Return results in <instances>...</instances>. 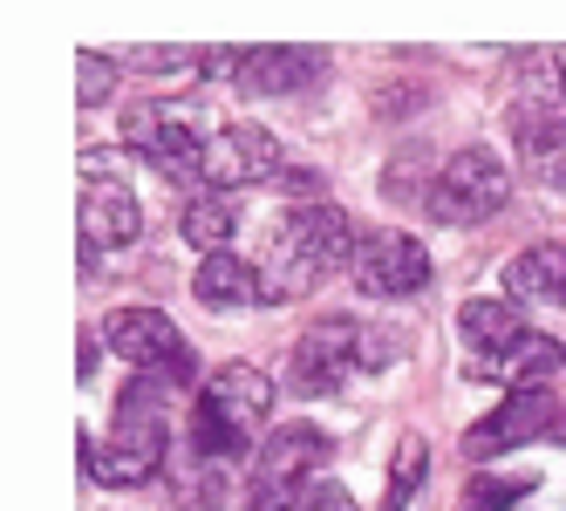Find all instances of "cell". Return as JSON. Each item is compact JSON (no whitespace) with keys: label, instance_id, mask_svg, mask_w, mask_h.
<instances>
[{"label":"cell","instance_id":"obj_1","mask_svg":"<svg viewBox=\"0 0 566 511\" xmlns=\"http://www.w3.org/2000/svg\"><path fill=\"white\" fill-rule=\"evenodd\" d=\"M83 464H90V478H96V485H116V491H137V485H150L157 470L171 464L165 382L137 375V382L124 388V403H116V429H109V444H96L90 429H83Z\"/></svg>","mask_w":566,"mask_h":511},{"label":"cell","instance_id":"obj_2","mask_svg":"<svg viewBox=\"0 0 566 511\" xmlns=\"http://www.w3.org/2000/svg\"><path fill=\"white\" fill-rule=\"evenodd\" d=\"M355 219L335 205H301L280 219L273 232V253H266V300H301L314 294L328 273L355 266Z\"/></svg>","mask_w":566,"mask_h":511},{"label":"cell","instance_id":"obj_3","mask_svg":"<svg viewBox=\"0 0 566 511\" xmlns=\"http://www.w3.org/2000/svg\"><path fill=\"white\" fill-rule=\"evenodd\" d=\"M423 205H430L437 225H484V219H499V212L512 205V178H505V164H499V150H484V143L451 150V157L437 164Z\"/></svg>","mask_w":566,"mask_h":511},{"label":"cell","instance_id":"obj_4","mask_svg":"<svg viewBox=\"0 0 566 511\" xmlns=\"http://www.w3.org/2000/svg\"><path fill=\"white\" fill-rule=\"evenodd\" d=\"M103 348L109 355H124V369L150 375V382H191V341L171 328V313H157V307H116L109 321H103Z\"/></svg>","mask_w":566,"mask_h":511},{"label":"cell","instance_id":"obj_5","mask_svg":"<svg viewBox=\"0 0 566 511\" xmlns=\"http://www.w3.org/2000/svg\"><path fill=\"white\" fill-rule=\"evenodd\" d=\"M328 464V437H321L314 423H287L273 429V437L260 444L253 457V485H247V511H294L307 491V478Z\"/></svg>","mask_w":566,"mask_h":511},{"label":"cell","instance_id":"obj_6","mask_svg":"<svg viewBox=\"0 0 566 511\" xmlns=\"http://www.w3.org/2000/svg\"><path fill=\"white\" fill-rule=\"evenodd\" d=\"M124 143L144 150L150 171L171 178V184L206 178V150H212V143L191 130V116H185L178 103H130V109H124Z\"/></svg>","mask_w":566,"mask_h":511},{"label":"cell","instance_id":"obj_7","mask_svg":"<svg viewBox=\"0 0 566 511\" xmlns=\"http://www.w3.org/2000/svg\"><path fill=\"white\" fill-rule=\"evenodd\" d=\"M361 328L348 313H328V321H314L301 341H294V362H287V388L294 396H328V388L348 382V369L361 362Z\"/></svg>","mask_w":566,"mask_h":511},{"label":"cell","instance_id":"obj_8","mask_svg":"<svg viewBox=\"0 0 566 511\" xmlns=\"http://www.w3.org/2000/svg\"><path fill=\"white\" fill-rule=\"evenodd\" d=\"M206 62L239 96H294V89H307L314 75L328 68L314 49H226V55H206Z\"/></svg>","mask_w":566,"mask_h":511},{"label":"cell","instance_id":"obj_9","mask_svg":"<svg viewBox=\"0 0 566 511\" xmlns=\"http://www.w3.org/2000/svg\"><path fill=\"white\" fill-rule=\"evenodd\" d=\"M355 280L376 300H410L430 287V253L410 239V232H361L355 246Z\"/></svg>","mask_w":566,"mask_h":511},{"label":"cell","instance_id":"obj_10","mask_svg":"<svg viewBox=\"0 0 566 511\" xmlns=\"http://www.w3.org/2000/svg\"><path fill=\"white\" fill-rule=\"evenodd\" d=\"M75 225H83V259L96 266L103 253L137 246L144 212H137V199H130L124 178H90V184H83V205H75Z\"/></svg>","mask_w":566,"mask_h":511},{"label":"cell","instance_id":"obj_11","mask_svg":"<svg viewBox=\"0 0 566 511\" xmlns=\"http://www.w3.org/2000/svg\"><path fill=\"white\" fill-rule=\"evenodd\" d=\"M287 157H280V137L260 124H226L206 150V191H247L260 178H273Z\"/></svg>","mask_w":566,"mask_h":511},{"label":"cell","instance_id":"obj_12","mask_svg":"<svg viewBox=\"0 0 566 511\" xmlns=\"http://www.w3.org/2000/svg\"><path fill=\"white\" fill-rule=\"evenodd\" d=\"M266 409H273V382L253 362H226L219 375H206V388H198V416L226 423L232 437H253L266 423Z\"/></svg>","mask_w":566,"mask_h":511},{"label":"cell","instance_id":"obj_13","mask_svg":"<svg viewBox=\"0 0 566 511\" xmlns=\"http://www.w3.org/2000/svg\"><path fill=\"white\" fill-rule=\"evenodd\" d=\"M553 423H559V409H553V396H546V388H512V396H505V409H499V416H484V423L471 429V437H464V450H471V457L518 450V444L546 437Z\"/></svg>","mask_w":566,"mask_h":511},{"label":"cell","instance_id":"obj_14","mask_svg":"<svg viewBox=\"0 0 566 511\" xmlns=\"http://www.w3.org/2000/svg\"><path fill=\"white\" fill-rule=\"evenodd\" d=\"M458 334H464V348H471V362H492V355H512V348L533 334V328H525L518 300H492V294H478V300H464V307H458Z\"/></svg>","mask_w":566,"mask_h":511},{"label":"cell","instance_id":"obj_15","mask_svg":"<svg viewBox=\"0 0 566 511\" xmlns=\"http://www.w3.org/2000/svg\"><path fill=\"white\" fill-rule=\"evenodd\" d=\"M191 294L206 300V307H266V273L260 266H247L239 253H212V259H198V280H191Z\"/></svg>","mask_w":566,"mask_h":511},{"label":"cell","instance_id":"obj_16","mask_svg":"<svg viewBox=\"0 0 566 511\" xmlns=\"http://www.w3.org/2000/svg\"><path fill=\"white\" fill-rule=\"evenodd\" d=\"M505 294L518 307H566V246H525L512 266H505Z\"/></svg>","mask_w":566,"mask_h":511},{"label":"cell","instance_id":"obj_17","mask_svg":"<svg viewBox=\"0 0 566 511\" xmlns=\"http://www.w3.org/2000/svg\"><path fill=\"white\" fill-rule=\"evenodd\" d=\"M559 355H566L559 341H546V334H525V341L512 348V355L471 362V375H478V382H505V396H512V388H539V382L559 369Z\"/></svg>","mask_w":566,"mask_h":511},{"label":"cell","instance_id":"obj_18","mask_svg":"<svg viewBox=\"0 0 566 511\" xmlns=\"http://www.w3.org/2000/svg\"><path fill=\"white\" fill-rule=\"evenodd\" d=\"M178 225H185V239L212 259V253L232 246V232H239V199H232V191H191L185 212H178Z\"/></svg>","mask_w":566,"mask_h":511},{"label":"cell","instance_id":"obj_19","mask_svg":"<svg viewBox=\"0 0 566 511\" xmlns=\"http://www.w3.org/2000/svg\"><path fill=\"white\" fill-rule=\"evenodd\" d=\"M171 478H178V498H185V511H219V485H226V470H219V464H206V457H185V464H171Z\"/></svg>","mask_w":566,"mask_h":511},{"label":"cell","instance_id":"obj_20","mask_svg":"<svg viewBox=\"0 0 566 511\" xmlns=\"http://www.w3.org/2000/svg\"><path fill=\"white\" fill-rule=\"evenodd\" d=\"M423 464H430L423 437H402L396 470H389V491H382V511H410V498H417V485H423Z\"/></svg>","mask_w":566,"mask_h":511},{"label":"cell","instance_id":"obj_21","mask_svg":"<svg viewBox=\"0 0 566 511\" xmlns=\"http://www.w3.org/2000/svg\"><path fill=\"white\" fill-rule=\"evenodd\" d=\"M518 157L539 171V184L566 191V130H546V137H518Z\"/></svg>","mask_w":566,"mask_h":511},{"label":"cell","instance_id":"obj_22","mask_svg":"<svg viewBox=\"0 0 566 511\" xmlns=\"http://www.w3.org/2000/svg\"><path fill=\"white\" fill-rule=\"evenodd\" d=\"M109 89H116V62L96 55V49H83V55H75V96L96 109V103H109Z\"/></svg>","mask_w":566,"mask_h":511},{"label":"cell","instance_id":"obj_23","mask_svg":"<svg viewBox=\"0 0 566 511\" xmlns=\"http://www.w3.org/2000/svg\"><path fill=\"white\" fill-rule=\"evenodd\" d=\"M525 491H533V478H512V485H505V478H478L471 498H464V511H505V504H518Z\"/></svg>","mask_w":566,"mask_h":511},{"label":"cell","instance_id":"obj_24","mask_svg":"<svg viewBox=\"0 0 566 511\" xmlns=\"http://www.w3.org/2000/svg\"><path fill=\"white\" fill-rule=\"evenodd\" d=\"M124 62L130 68H150V75H191L206 55H198V49H130Z\"/></svg>","mask_w":566,"mask_h":511},{"label":"cell","instance_id":"obj_25","mask_svg":"<svg viewBox=\"0 0 566 511\" xmlns=\"http://www.w3.org/2000/svg\"><path fill=\"white\" fill-rule=\"evenodd\" d=\"M294 511H355V498H348L342 485H314V491H307Z\"/></svg>","mask_w":566,"mask_h":511},{"label":"cell","instance_id":"obj_26","mask_svg":"<svg viewBox=\"0 0 566 511\" xmlns=\"http://www.w3.org/2000/svg\"><path fill=\"white\" fill-rule=\"evenodd\" d=\"M96 355H103V341H96V334H83V362H75V369H83V382L96 375Z\"/></svg>","mask_w":566,"mask_h":511},{"label":"cell","instance_id":"obj_27","mask_svg":"<svg viewBox=\"0 0 566 511\" xmlns=\"http://www.w3.org/2000/svg\"><path fill=\"white\" fill-rule=\"evenodd\" d=\"M559 68H566V49H559Z\"/></svg>","mask_w":566,"mask_h":511}]
</instances>
